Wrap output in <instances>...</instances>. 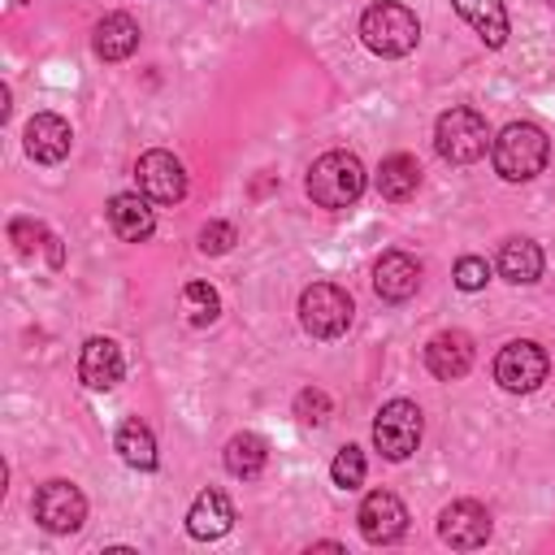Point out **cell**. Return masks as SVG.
<instances>
[{
	"mask_svg": "<svg viewBox=\"0 0 555 555\" xmlns=\"http://www.w3.org/2000/svg\"><path fill=\"white\" fill-rule=\"evenodd\" d=\"M238 243V230L230 225V221H208V225H199V251L204 256H221V251H230Z\"/></svg>",
	"mask_w": 555,
	"mask_h": 555,
	"instance_id": "cell-27",
	"label": "cell"
},
{
	"mask_svg": "<svg viewBox=\"0 0 555 555\" xmlns=\"http://www.w3.org/2000/svg\"><path fill=\"white\" fill-rule=\"evenodd\" d=\"M546 373H551V360H546V351H542L538 343H529V338H512V343L494 356V382H499L503 390H512V395L538 390V386L546 382Z\"/></svg>",
	"mask_w": 555,
	"mask_h": 555,
	"instance_id": "cell-6",
	"label": "cell"
},
{
	"mask_svg": "<svg viewBox=\"0 0 555 555\" xmlns=\"http://www.w3.org/2000/svg\"><path fill=\"white\" fill-rule=\"evenodd\" d=\"M139 48V22L130 13H104L95 22V56L100 61H126Z\"/></svg>",
	"mask_w": 555,
	"mask_h": 555,
	"instance_id": "cell-18",
	"label": "cell"
},
{
	"mask_svg": "<svg viewBox=\"0 0 555 555\" xmlns=\"http://www.w3.org/2000/svg\"><path fill=\"white\" fill-rule=\"evenodd\" d=\"M490 282V264L481 256H460L455 260V286L460 291H481Z\"/></svg>",
	"mask_w": 555,
	"mask_h": 555,
	"instance_id": "cell-29",
	"label": "cell"
},
{
	"mask_svg": "<svg viewBox=\"0 0 555 555\" xmlns=\"http://www.w3.org/2000/svg\"><path fill=\"white\" fill-rule=\"evenodd\" d=\"M364 468H369V464H364V451L347 442V447L334 455V464H330V477H334V486H343V490H356V486L364 481Z\"/></svg>",
	"mask_w": 555,
	"mask_h": 555,
	"instance_id": "cell-26",
	"label": "cell"
},
{
	"mask_svg": "<svg viewBox=\"0 0 555 555\" xmlns=\"http://www.w3.org/2000/svg\"><path fill=\"white\" fill-rule=\"evenodd\" d=\"M425 369L442 382H455L473 369V338L464 330H442L425 343Z\"/></svg>",
	"mask_w": 555,
	"mask_h": 555,
	"instance_id": "cell-13",
	"label": "cell"
},
{
	"mask_svg": "<svg viewBox=\"0 0 555 555\" xmlns=\"http://www.w3.org/2000/svg\"><path fill=\"white\" fill-rule=\"evenodd\" d=\"M74 147V130L65 117L56 113H35L26 121V156L39 160V165H61Z\"/></svg>",
	"mask_w": 555,
	"mask_h": 555,
	"instance_id": "cell-12",
	"label": "cell"
},
{
	"mask_svg": "<svg viewBox=\"0 0 555 555\" xmlns=\"http://www.w3.org/2000/svg\"><path fill=\"white\" fill-rule=\"evenodd\" d=\"M356 525H360L364 542L390 546V542H399V538L408 533V507L399 503V494L373 490V494H364V503H360V512H356Z\"/></svg>",
	"mask_w": 555,
	"mask_h": 555,
	"instance_id": "cell-10",
	"label": "cell"
},
{
	"mask_svg": "<svg viewBox=\"0 0 555 555\" xmlns=\"http://www.w3.org/2000/svg\"><path fill=\"white\" fill-rule=\"evenodd\" d=\"M225 473L230 477H238V481H251V477H260L264 473V464H269V442L260 438V434H251V429H243V434H234L230 442H225Z\"/></svg>",
	"mask_w": 555,
	"mask_h": 555,
	"instance_id": "cell-21",
	"label": "cell"
},
{
	"mask_svg": "<svg viewBox=\"0 0 555 555\" xmlns=\"http://www.w3.org/2000/svg\"><path fill=\"white\" fill-rule=\"evenodd\" d=\"M546 4H551V9H555V0H546Z\"/></svg>",
	"mask_w": 555,
	"mask_h": 555,
	"instance_id": "cell-30",
	"label": "cell"
},
{
	"mask_svg": "<svg viewBox=\"0 0 555 555\" xmlns=\"http://www.w3.org/2000/svg\"><path fill=\"white\" fill-rule=\"evenodd\" d=\"M455 4V13L481 35V43L486 48H503L507 43V9H503V0H451Z\"/></svg>",
	"mask_w": 555,
	"mask_h": 555,
	"instance_id": "cell-19",
	"label": "cell"
},
{
	"mask_svg": "<svg viewBox=\"0 0 555 555\" xmlns=\"http://www.w3.org/2000/svg\"><path fill=\"white\" fill-rule=\"evenodd\" d=\"M134 178H139V191L152 199V204H178L186 195V169L173 152L165 147H152L139 156L134 165Z\"/></svg>",
	"mask_w": 555,
	"mask_h": 555,
	"instance_id": "cell-9",
	"label": "cell"
},
{
	"mask_svg": "<svg viewBox=\"0 0 555 555\" xmlns=\"http://www.w3.org/2000/svg\"><path fill=\"white\" fill-rule=\"evenodd\" d=\"M113 447H117V455H121L130 468H139V473H152V468H156V438H152V429H147L139 416H130V421L117 425Z\"/></svg>",
	"mask_w": 555,
	"mask_h": 555,
	"instance_id": "cell-23",
	"label": "cell"
},
{
	"mask_svg": "<svg viewBox=\"0 0 555 555\" xmlns=\"http://www.w3.org/2000/svg\"><path fill=\"white\" fill-rule=\"evenodd\" d=\"M351 295L334 282H312L304 295H299V325L312 334V338H338L347 334L351 325Z\"/></svg>",
	"mask_w": 555,
	"mask_h": 555,
	"instance_id": "cell-5",
	"label": "cell"
},
{
	"mask_svg": "<svg viewBox=\"0 0 555 555\" xmlns=\"http://www.w3.org/2000/svg\"><path fill=\"white\" fill-rule=\"evenodd\" d=\"M434 143H438V156H442V160H451V165H473V160H481L486 147H490V126H486V117H481L477 108L455 104V108H447V113L438 117Z\"/></svg>",
	"mask_w": 555,
	"mask_h": 555,
	"instance_id": "cell-4",
	"label": "cell"
},
{
	"mask_svg": "<svg viewBox=\"0 0 555 555\" xmlns=\"http://www.w3.org/2000/svg\"><path fill=\"white\" fill-rule=\"evenodd\" d=\"M360 39L377 56H408L421 39V22L399 0H377L360 13Z\"/></svg>",
	"mask_w": 555,
	"mask_h": 555,
	"instance_id": "cell-2",
	"label": "cell"
},
{
	"mask_svg": "<svg viewBox=\"0 0 555 555\" xmlns=\"http://www.w3.org/2000/svg\"><path fill=\"white\" fill-rule=\"evenodd\" d=\"M9 243L17 247V256H35V251L43 247L52 269H61V260H65L61 238H56V234H52L43 221H30V217H13V221H9Z\"/></svg>",
	"mask_w": 555,
	"mask_h": 555,
	"instance_id": "cell-24",
	"label": "cell"
},
{
	"mask_svg": "<svg viewBox=\"0 0 555 555\" xmlns=\"http://www.w3.org/2000/svg\"><path fill=\"white\" fill-rule=\"evenodd\" d=\"M490 160H494V173L503 182H529L546 169L551 160V139L542 126L533 121H512L499 130V139L490 143Z\"/></svg>",
	"mask_w": 555,
	"mask_h": 555,
	"instance_id": "cell-1",
	"label": "cell"
},
{
	"mask_svg": "<svg viewBox=\"0 0 555 555\" xmlns=\"http://www.w3.org/2000/svg\"><path fill=\"white\" fill-rule=\"evenodd\" d=\"M182 304L191 312V325H212L217 312H221V299H217V291L208 282H186L182 286Z\"/></svg>",
	"mask_w": 555,
	"mask_h": 555,
	"instance_id": "cell-25",
	"label": "cell"
},
{
	"mask_svg": "<svg viewBox=\"0 0 555 555\" xmlns=\"http://www.w3.org/2000/svg\"><path fill=\"white\" fill-rule=\"evenodd\" d=\"M295 416L308 421V425H325V421H330V395L317 390V386L299 390V395H295Z\"/></svg>",
	"mask_w": 555,
	"mask_h": 555,
	"instance_id": "cell-28",
	"label": "cell"
},
{
	"mask_svg": "<svg viewBox=\"0 0 555 555\" xmlns=\"http://www.w3.org/2000/svg\"><path fill=\"white\" fill-rule=\"evenodd\" d=\"M421 286V264L408 251H382V260L373 264V291L390 304L412 299Z\"/></svg>",
	"mask_w": 555,
	"mask_h": 555,
	"instance_id": "cell-16",
	"label": "cell"
},
{
	"mask_svg": "<svg viewBox=\"0 0 555 555\" xmlns=\"http://www.w3.org/2000/svg\"><path fill=\"white\" fill-rule=\"evenodd\" d=\"M108 225L126 243H147L152 230H156V212L147 208L143 191H121V195L108 199Z\"/></svg>",
	"mask_w": 555,
	"mask_h": 555,
	"instance_id": "cell-15",
	"label": "cell"
},
{
	"mask_svg": "<svg viewBox=\"0 0 555 555\" xmlns=\"http://www.w3.org/2000/svg\"><path fill=\"white\" fill-rule=\"evenodd\" d=\"M421 442V408L412 399H390L373 421V447L386 460H408Z\"/></svg>",
	"mask_w": 555,
	"mask_h": 555,
	"instance_id": "cell-7",
	"label": "cell"
},
{
	"mask_svg": "<svg viewBox=\"0 0 555 555\" xmlns=\"http://www.w3.org/2000/svg\"><path fill=\"white\" fill-rule=\"evenodd\" d=\"M230 525H234V503L221 490H199L186 512V533L195 542H217L230 533Z\"/></svg>",
	"mask_w": 555,
	"mask_h": 555,
	"instance_id": "cell-17",
	"label": "cell"
},
{
	"mask_svg": "<svg viewBox=\"0 0 555 555\" xmlns=\"http://www.w3.org/2000/svg\"><path fill=\"white\" fill-rule=\"evenodd\" d=\"M364 165L356 152H325L308 169V195L321 208H347L364 195Z\"/></svg>",
	"mask_w": 555,
	"mask_h": 555,
	"instance_id": "cell-3",
	"label": "cell"
},
{
	"mask_svg": "<svg viewBox=\"0 0 555 555\" xmlns=\"http://www.w3.org/2000/svg\"><path fill=\"white\" fill-rule=\"evenodd\" d=\"M416 186H421V165H416V156L395 152V156L382 160V169H377V191H382V199L403 204V199L416 195Z\"/></svg>",
	"mask_w": 555,
	"mask_h": 555,
	"instance_id": "cell-22",
	"label": "cell"
},
{
	"mask_svg": "<svg viewBox=\"0 0 555 555\" xmlns=\"http://www.w3.org/2000/svg\"><path fill=\"white\" fill-rule=\"evenodd\" d=\"M438 538L455 551H477L490 542V512L477 499H455L438 516Z\"/></svg>",
	"mask_w": 555,
	"mask_h": 555,
	"instance_id": "cell-11",
	"label": "cell"
},
{
	"mask_svg": "<svg viewBox=\"0 0 555 555\" xmlns=\"http://www.w3.org/2000/svg\"><path fill=\"white\" fill-rule=\"evenodd\" d=\"M35 520L48 533H74V529H82V520H87L82 490L74 481H61V477L56 481H43L35 490Z\"/></svg>",
	"mask_w": 555,
	"mask_h": 555,
	"instance_id": "cell-8",
	"label": "cell"
},
{
	"mask_svg": "<svg viewBox=\"0 0 555 555\" xmlns=\"http://www.w3.org/2000/svg\"><path fill=\"white\" fill-rule=\"evenodd\" d=\"M126 373V360H121V347L113 338H87L82 343V356H78V377L82 386L91 390H113Z\"/></svg>",
	"mask_w": 555,
	"mask_h": 555,
	"instance_id": "cell-14",
	"label": "cell"
},
{
	"mask_svg": "<svg viewBox=\"0 0 555 555\" xmlns=\"http://www.w3.org/2000/svg\"><path fill=\"white\" fill-rule=\"evenodd\" d=\"M542 247L533 238H507L499 247V278H507L512 286H529L542 278Z\"/></svg>",
	"mask_w": 555,
	"mask_h": 555,
	"instance_id": "cell-20",
	"label": "cell"
}]
</instances>
